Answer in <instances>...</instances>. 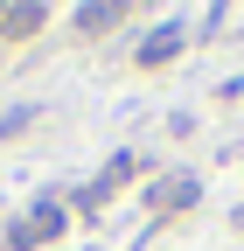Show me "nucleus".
Here are the masks:
<instances>
[{
  "instance_id": "obj_3",
  "label": "nucleus",
  "mask_w": 244,
  "mask_h": 251,
  "mask_svg": "<svg viewBox=\"0 0 244 251\" xmlns=\"http://www.w3.org/2000/svg\"><path fill=\"white\" fill-rule=\"evenodd\" d=\"M189 196H195V181H168V188H161V209H181Z\"/></svg>"
},
{
  "instance_id": "obj_4",
  "label": "nucleus",
  "mask_w": 244,
  "mask_h": 251,
  "mask_svg": "<svg viewBox=\"0 0 244 251\" xmlns=\"http://www.w3.org/2000/svg\"><path fill=\"white\" fill-rule=\"evenodd\" d=\"M21 126H28V112H0V140H7V133H21Z\"/></svg>"
},
{
  "instance_id": "obj_1",
  "label": "nucleus",
  "mask_w": 244,
  "mask_h": 251,
  "mask_svg": "<svg viewBox=\"0 0 244 251\" xmlns=\"http://www.w3.org/2000/svg\"><path fill=\"white\" fill-rule=\"evenodd\" d=\"M174 49H181V28H161L154 42H140V63H168Z\"/></svg>"
},
{
  "instance_id": "obj_2",
  "label": "nucleus",
  "mask_w": 244,
  "mask_h": 251,
  "mask_svg": "<svg viewBox=\"0 0 244 251\" xmlns=\"http://www.w3.org/2000/svg\"><path fill=\"white\" fill-rule=\"evenodd\" d=\"M0 21H7V28H14V35H21V28H42V7H7V14H0Z\"/></svg>"
}]
</instances>
